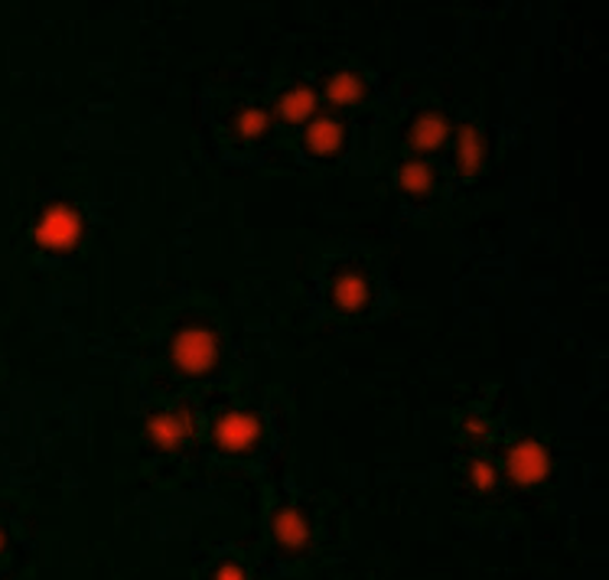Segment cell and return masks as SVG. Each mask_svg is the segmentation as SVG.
<instances>
[{
	"label": "cell",
	"instance_id": "cell-3",
	"mask_svg": "<svg viewBox=\"0 0 609 580\" xmlns=\"http://www.w3.org/2000/svg\"><path fill=\"white\" fill-rule=\"evenodd\" d=\"M78 232H82V222H78L75 209L53 205V209L43 212V219L36 225V242L43 249H60V252H65V249H72L78 242Z\"/></svg>",
	"mask_w": 609,
	"mask_h": 580
},
{
	"label": "cell",
	"instance_id": "cell-9",
	"mask_svg": "<svg viewBox=\"0 0 609 580\" xmlns=\"http://www.w3.org/2000/svg\"><path fill=\"white\" fill-rule=\"evenodd\" d=\"M450 134V125L437 115V112H427L424 118H418V125L411 130V144L421 147V150H433L447 140Z\"/></svg>",
	"mask_w": 609,
	"mask_h": 580
},
{
	"label": "cell",
	"instance_id": "cell-15",
	"mask_svg": "<svg viewBox=\"0 0 609 580\" xmlns=\"http://www.w3.org/2000/svg\"><path fill=\"white\" fill-rule=\"evenodd\" d=\"M470 479H473L476 489L489 493V489L495 486V466H492L489 460H473V463H470Z\"/></svg>",
	"mask_w": 609,
	"mask_h": 580
},
{
	"label": "cell",
	"instance_id": "cell-1",
	"mask_svg": "<svg viewBox=\"0 0 609 580\" xmlns=\"http://www.w3.org/2000/svg\"><path fill=\"white\" fill-rule=\"evenodd\" d=\"M174 362L183 376H206L219 362V339L209 329H183L174 339Z\"/></svg>",
	"mask_w": 609,
	"mask_h": 580
},
{
	"label": "cell",
	"instance_id": "cell-11",
	"mask_svg": "<svg viewBox=\"0 0 609 580\" xmlns=\"http://www.w3.org/2000/svg\"><path fill=\"white\" fill-rule=\"evenodd\" d=\"M483 164V134L476 128L460 130V170L476 173Z\"/></svg>",
	"mask_w": 609,
	"mask_h": 580
},
{
	"label": "cell",
	"instance_id": "cell-10",
	"mask_svg": "<svg viewBox=\"0 0 609 580\" xmlns=\"http://www.w3.org/2000/svg\"><path fill=\"white\" fill-rule=\"evenodd\" d=\"M363 95H366V82L353 72H343L329 82V98L336 105H356V102H363Z\"/></svg>",
	"mask_w": 609,
	"mask_h": 580
},
{
	"label": "cell",
	"instance_id": "cell-2",
	"mask_svg": "<svg viewBox=\"0 0 609 580\" xmlns=\"http://www.w3.org/2000/svg\"><path fill=\"white\" fill-rule=\"evenodd\" d=\"M505 470H508L512 483L535 486V483H545L548 479L550 456L538 441H515L508 447V453H505Z\"/></svg>",
	"mask_w": 609,
	"mask_h": 580
},
{
	"label": "cell",
	"instance_id": "cell-6",
	"mask_svg": "<svg viewBox=\"0 0 609 580\" xmlns=\"http://www.w3.org/2000/svg\"><path fill=\"white\" fill-rule=\"evenodd\" d=\"M333 297H336V307L339 310H363L368 300V284L363 274H356V271H349V274H343V277H336V284H333Z\"/></svg>",
	"mask_w": 609,
	"mask_h": 580
},
{
	"label": "cell",
	"instance_id": "cell-16",
	"mask_svg": "<svg viewBox=\"0 0 609 580\" xmlns=\"http://www.w3.org/2000/svg\"><path fill=\"white\" fill-rule=\"evenodd\" d=\"M463 431H466V437H473L476 444H483L489 437V421L486 418H480V414H470V418L463 421Z\"/></svg>",
	"mask_w": 609,
	"mask_h": 580
},
{
	"label": "cell",
	"instance_id": "cell-5",
	"mask_svg": "<svg viewBox=\"0 0 609 580\" xmlns=\"http://www.w3.org/2000/svg\"><path fill=\"white\" fill-rule=\"evenodd\" d=\"M261 437V421L248 411H229L216 421V441L225 453H248Z\"/></svg>",
	"mask_w": 609,
	"mask_h": 580
},
{
	"label": "cell",
	"instance_id": "cell-7",
	"mask_svg": "<svg viewBox=\"0 0 609 580\" xmlns=\"http://www.w3.org/2000/svg\"><path fill=\"white\" fill-rule=\"evenodd\" d=\"M343 140H346V130L333 118H316L309 125V130H306V147L313 154H333V150L343 147Z\"/></svg>",
	"mask_w": 609,
	"mask_h": 580
},
{
	"label": "cell",
	"instance_id": "cell-13",
	"mask_svg": "<svg viewBox=\"0 0 609 580\" xmlns=\"http://www.w3.org/2000/svg\"><path fill=\"white\" fill-rule=\"evenodd\" d=\"M401 187L408 190V193H430V187H433V170L421 164V160H411V164H405L401 167Z\"/></svg>",
	"mask_w": 609,
	"mask_h": 580
},
{
	"label": "cell",
	"instance_id": "cell-14",
	"mask_svg": "<svg viewBox=\"0 0 609 580\" xmlns=\"http://www.w3.org/2000/svg\"><path fill=\"white\" fill-rule=\"evenodd\" d=\"M267 125H271V118L261 108H244L242 115H239V122H235V130L242 137H261L267 130Z\"/></svg>",
	"mask_w": 609,
	"mask_h": 580
},
{
	"label": "cell",
	"instance_id": "cell-17",
	"mask_svg": "<svg viewBox=\"0 0 609 580\" xmlns=\"http://www.w3.org/2000/svg\"><path fill=\"white\" fill-rule=\"evenodd\" d=\"M216 580H244V571L242 568H235V565H225V568L216 574Z\"/></svg>",
	"mask_w": 609,
	"mask_h": 580
},
{
	"label": "cell",
	"instance_id": "cell-12",
	"mask_svg": "<svg viewBox=\"0 0 609 580\" xmlns=\"http://www.w3.org/2000/svg\"><path fill=\"white\" fill-rule=\"evenodd\" d=\"M274 531H277V538L284 541V545H291V548H301L306 541V525L301 513H294V509H287V513H281L277 521H274Z\"/></svg>",
	"mask_w": 609,
	"mask_h": 580
},
{
	"label": "cell",
	"instance_id": "cell-4",
	"mask_svg": "<svg viewBox=\"0 0 609 580\" xmlns=\"http://www.w3.org/2000/svg\"><path fill=\"white\" fill-rule=\"evenodd\" d=\"M147 434L157 447L164 451H177L183 441L196 437V414L189 408H177V411H164V414H154L147 421Z\"/></svg>",
	"mask_w": 609,
	"mask_h": 580
},
{
	"label": "cell",
	"instance_id": "cell-8",
	"mask_svg": "<svg viewBox=\"0 0 609 580\" xmlns=\"http://www.w3.org/2000/svg\"><path fill=\"white\" fill-rule=\"evenodd\" d=\"M277 112H281V118H284V122L301 125V122H306V118L316 112V95H313L306 85H297L294 92H287V95L281 98Z\"/></svg>",
	"mask_w": 609,
	"mask_h": 580
}]
</instances>
